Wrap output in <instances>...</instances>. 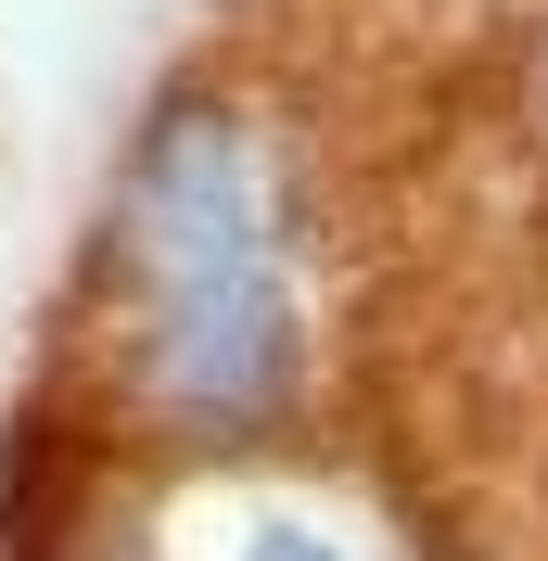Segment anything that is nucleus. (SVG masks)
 Here are the masks:
<instances>
[{
	"label": "nucleus",
	"instance_id": "nucleus-1",
	"mask_svg": "<svg viewBox=\"0 0 548 561\" xmlns=\"http://www.w3.org/2000/svg\"><path fill=\"white\" fill-rule=\"evenodd\" d=\"M103 268H115V319H128V383L167 434L242 447L294 409L281 192L230 103H167L140 128Z\"/></svg>",
	"mask_w": 548,
	"mask_h": 561
},
{
	"label": "nucleus",
	"instance_id": "nucleus-2",
	"mask_svg": "<svg viewBox=\"0 0 548 561\" xmlns=\"http://www.w3.org/2000/svg\"><path fill=\"white\" fill-rule=\"evenodd\" d=\"M242 561H344V549H332V536H307V524H269Z\"/></svg>",
	"mask_w": 548,
	"mask_h": 561
}]
</instances>
